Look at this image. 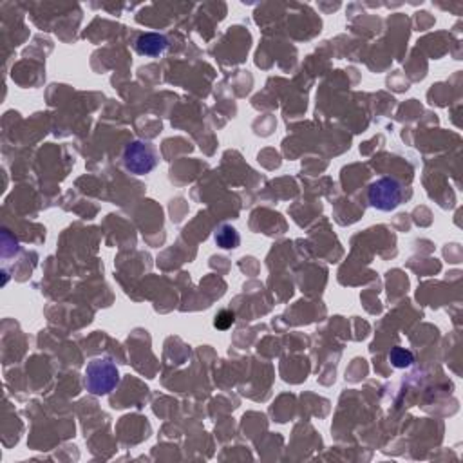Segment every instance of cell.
<instances>
[{
  "label": "cell",
  "instance_id": "1",
  "mask_svg": "<svg viewBox=\"0 0 463 463\" xmlns=\"http://www.w3.org/2000/svg\"><path fill=\"white\" fill-rule=\"evenodd\" d=\"M118 382H120L118 367L109 358H94L85 367V388L96 397L109 395L118 386Z\"/></svg>",
  "mask_w": 463,
  "mask_h": 463
},
{
  "label": "cell",
  "instance_id": "2",
  "mask_svg": "<svg viewBox=\"0 0 463 463\" xmlns=\"http://www.w3.org/2000/svg\"><path fill=\"white\" fill-rule=\"evenodd\" d=\"M123 165L125 169L136 174V176L152 172L158 165L156 151L147 142H132L125 147Z\"/></svg>",
  "mask_w": 463,
  "mask_h": 463
},
{
  "label": "cell",
  "instance_id": "3",
  "mask_svg": "<svg viewBox=\"0 0 463 463\" xmlns=\"http://www.w3.org/2000/svg\"><path fill=\"white\" fill-rule=\"evenodd\" d=\"M367 199L371 206L382 212L395 210L402 201V187L397 179L382 178L374 181L367 190Z\"/></svg>",
  "mask_w": 463,
  "mask_h": 463
},
{
  "label": "cell",
  "instance_id": "4",
  "mask_svg": "<svg viewBox=\"0 0 463 463\" xmlns=\"http://www.w3.org/2000/svg\"><path fill=\"white\" fill-rule=\"evenodd\" d=\"M167 38L158 33H145L136 40V51L143 56H160L167 50Z\"/></svg>",
  "mask_w": 463,
  "mask_h": 463
},
{
  "label": "cell",
  "instance_id": "5",
  "mask_svg": "<svg viewBox=\"0 0 463 463\" xmlns=\"http://www.w3.org/2000/svg\"><path fill=\"white\" fill-rule=\"evenodd\" d=\"M215 243H218V246H221L223 250H232V248H237V246H239L241 237H239V234H237L236 228L228 227V225H223V227L215 232Z\"/></svg>",
  "mask_w": 463,
  "mask_h": 463
},
{
  "label": "cell",
  "instance_id": "6",
  "mask_svg": "<svg viewBox=\"0 0 463 463\" xmlns=\"http://www.w3.org/2000/svg\"><path fill=\"white\" fill-rule=\"evenodd\" d=\"M389 360L395 367L398 370H404V367H409L411 364L414 362V356L409 349H405V347H393L391 353H389Z\"/></svg>",
  "mask_w": 463,
  "mask_h": 463
},
{
  "label": "cell",
  "instance_id": "7",
  "mask_svg": "<svg viewBox=\"0 0 463 463\" xmlns=\"http://www.w3.org/2000/svg\"><path fill=\"white\" fill-rule=\"evenodd\" d=\"M234 322H236V317H234V313L228 312V310H223V312L215 317L214 326L218 328V330H228Z\"/></svg>",
  "mask_w": 463,
  "mask_h": 463
}]
</instances>
